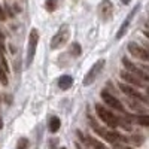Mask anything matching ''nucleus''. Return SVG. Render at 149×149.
<instances>
[{"instance_id":"12","label":"nucleus","mask_w":149,"mask_h":149,"mask_svg":"<svg viewBox=\"0 0 149 149\" xmlns=\"http://www.w3.org/2000/svg\"><path fill=\"white\" fill-rule=\"evenodd\" d=\"M121 78L125 79V81L130 82V84H133V85H136V86H140V85H142V81L137 79L134 74H131V73H128V72H121Z\"/></svg>"},{"instance_id":"15","label":"nucleus","mask_w":149,"mask_h":149,"mask_svg":"<svg viewBox=\"0 0 149 149\" xmlns=\"http://www.w3.org/2000/svg\"><path fill=\"white\" fill-rule=\"evenodd\" d=\"M136 121L143 127H149V115H140V116L136 118Z\"/></svg>"},{"instance_id":"26","label":"nucleus","mask_w":149,"mask_h":149,"mask_svg":"<svg viewBox=\"0 0 149 149\" xmlns=\"http://www.w3.org/2000/svg\"><path fill=\"white\" fill-rule=\"evenodd\" d=\"M61 149H66V148H61Z\"/></svg>"},{"instance_id":"5","label":"nucleus","mask_w":149,"mask_h":149,"mask_svg":"<svg viewBox=\"0 0 149 149\" xmlns=\"http://www.w3.org/2000/svg\"><path fill=\"white\" fill-rule=\"evenodd\" d=\"M122 64L125 66V69L128 70V73L134 74L136 78H140L142 81H146V82H149V74H148V73H145L143 70H140L139 67H136V64H133V63H131V61H130L128 58H122Z\"/></svg>"},{"instance_id":"1","label":"nucleus","mask_w":149,"mask_h":149,"mask_svg":"<svg viewBox=\"0 0 149 149\" xmlns=\"http://www.w3.org/2000/svg\"><path fill=\"white\" fill-rule=\"evenodd\" d=\"M70 37V27L69 24H63L60 26V29L57 30V33L54 34V37L51 39V49H60L63 48Z\"/></svg>"},{"instance_id":"23","label":"nucleus","mask_w":149,"mask_h":149,"mask_svg":"<svg viewBox=\"0 0 149 149\" xmlns=\"http://www.w3.org/2000/svg\"><path fill=\"white\" fill-rule=\"evenodd\" d=\"M118 149H131V148H122V146H116Z\"/></svg>"},{"instance_id":"14","label":"nucleus","mask_w":149,"mask_h":149,"mask_svg":"<svg viewBox=\"0 0 149 149\" xmlns=\"http://www.w3.org/2000/svg\"><path fill=\"white\" fill-rule=\"evenodd\" d=\"M88 143H90L94 149H107L102 142H98V140H95V139H93V137H90V139H88Z\"/></svg>"},{"instance_id":"6","label":"nucleus","mask_w":149,"mask_h":149,"mask_svg":"<svg viewBox=\"0 0 149 149\" xmlns=\"http://www.w3.org/2000/svg\"><path fill=\"white\" fill-rule=\"evenodd\" d=\"M127 48H128L130 54H133V57L140 58L143 61H149V51H148V49H145L143 46L137 45L136 42H130Z\"/></svg>"},{"instance_id":"11","label":"nucleus","mask_w":149,"mask_h":149,"mask_svg":"<svg viewBox=\"0 0 149 149\" xmlns=\"http://www.w3.org/2000/svg\"><path fill=\"white\" fill-rule=\"evenodd\" d=\"M72 85H73V78L70 76V74H63V76H60V79H58V88L60 90H69Z\"/></svg>"},{"instance_id":"3","label":"nucleus","mask_w":149,"mask_h":149,"mask_svg":"<svg viewBox=\"0 0 149 149\" xmlns=\"http://www.w3.org/2000/svg\"><path fill=\"white\" fill-rule=\"evenodd\" d=\"M95 112H97V115H98V118H100L106 125H109V127H112V128H116L118 127V124H119V119L112 113L110 110H107L104 106H102V104H95Z\"/></svg>"},{"instance_id":"9","label":"nucleus","mask_w":149,"mask_h":149,"mask_svg":"<svg viewBox=\"0 0 149 149\" xmlns=\"http://www.w3.org/2000/svg\"><path fill=\"white\" fill-rule=\"evenodd\" d=\"M119 90L125 94V95H128V97H133V98H137V100H140V102H148V98L145 97V95H142L139 91H136L133 86H130V85H125V84H119Z\"/></svg>"},{"instance_id":"2","label":"nucleus","mask_w":149,"mask_h":149,"mask_svg":"<svg viewBox=\"0 0 149 149\" xmlns=\"http://www.w3.org/2000/svg\"><path fill=\"white\" fill-rule=\"evenodd\" d=\"M37 42H39V31L36 29H31V31L29 34V45H27V55H26V66L27 67L33 63V58L36 55Z\"/></svg>"},{"instance_id":"18","label":"nucleus","mask_w":149,"mask_h":149,"mask_svg":"<svg viewBox=\"0 0 149 149\" xmlns=\"http://www.w3.org/2000/svg\"><path fill=\"white\" fill-rule=\"evenodd\" d=\"M55 8H57V0H46V9L49 12L55 10Z\"/></svg>"},{"instance_id":"21","label":"nucleus","mask_w":149,"mask_h":149,"mask_svg":"<svg viewBox=\"0 0 149 149\" xmlns=\"http://www.w3.org/2000/svg\"><path fill=\"white\" fill-rule=\"evenodd\" d=\"M0 19H2V21H5V19H6V17H5V12H3L2 6H0Z\"/></svg>"},{"instance_id":"13","label":"nucleus","mask_w":149,"mask_h":149,"mask_svg":"<svg viewBox=\"0 0 149 149\" xmlns=\"http://www.w3.org/2000/svg\"><path fill=\"white\" fill-rule=\"evenodd\" d=\"M60 127H61V119L58 116H52L51 119H49L48 128H49V131H51V133H57L60 130Z\"/></svg>"},{"instance_id":"8","label":"nucleus","mask_w":149,"mask_h":149,"mask_svg":"<svg viewBox=\"0 0 149 149\" xmlns=\"http://www.w3.org/2000/svg\"><path fill=\"white\" fill-rule=\"evenodd\" d=\"M102 98H103V102L107 104V106H110L112 109H115V110H118V112H124V106H122V103L118 100L116 97H113L112 94H109L107 91H102Z\"/></svg>"},{"instance_id":"10","label":"nucleus","mask_w":149,"mask_h":149,"mask_svg":"<svg viewBox=\"0 0 149 149\" xmlns=\"http://www.w3.org/2000/svg\"><path fill=\"white\" fill-rule=\"evenodd\" d=\"M139 10V6H136L130 14H128V17L125 18V21H124L122 24H121V27H119V31L116 33V39H121V37L125 34V31H127V29H128V26H130V22H131V19H133V17L136 15V12Z\"/></svg>"},{"instance_id":"19","label":"nucleus","mask_w":149,"mask_h":149,"mask_svg":"<svg viewBox=\"0 0 149 149\" xmlns=\"http://www.w3.org/2000/svg\"><path fill=\"white\" fill-rule=\"evenodd\" d=\"M0 82H2L3 85H8V78H6V73H5V70L0 67Z\"/></svg>"},{"instance_id":"24","label":"nucleus","mask_w":149,"mask_h":149,"mask_svg":"<svg viewBox=\"0 0 149 149\" xmlns=\"http://www.w3.org/2000/svg\"><path fill=\"white\" fill-rule=\"evenodd\" d=\"M0 128H2V119H0Z\"/></svg>"},{"instance_id":"25","label":"nucleus","mask_w":149,"mask_h":149,"mask_svg":"<svg viewBox=\"0 0 149 149\" xmlns=\"http://www.w3.org/2000/svg\"><path fill=\"white\" fill-rule=\"evenodd\" d=\"M148 94H149V88H148Z\"/></svg>"},{"instance_id":"22","label":"nucleus","mask_w":149,"mask_h":149,"mask_svg":"<svg viewBox=\"0 0 149 149\" xmlns=\"http://www.w3.org/2000/svg\"><path fill=\"white\" fill-rule=\"evenodd\" d=\"M121 2H122L124 5H128V3H130V0H121Z\"/></svg>"},{"instance_id":"7","label":"nucleus","mask_w":149,"mask_h":149,"mask_svg":"<svg viewBox=\"0 0 149 149\" xmlns=\"http://www.w3.org/2000/svg\"><path fill=\"white\" fill-rule=\"evenodd\" d=\"M98 17H100L103 21H109L113 15V5L109 0H103V2L98 5Z\"/></svg>"},{"instance_id":"17","label":"nucleus","mask_w":149,"mask_h":149,"mask_svg":"<svg viewBox=\"0 0 149 149\" xmlns=\"http://www.w3.org/2000/svg\"><path fill=\"white\" fill-rule=\"evenodd\" d=\"M17 149H29V140L26 137H21L17 143Z\"/></svg>"},{"instance_id":"4","label":"nucleus","mask_w":149,"mask_h":149,"mask_svg":"<svg viewBox=\"0 0 149 149\" xmlns=\"http://www.w3.org/2000/svg\"><path fill=\"white\" fill-rule=\"evenodd\" d=\"M104 66H106V61H104V60H98V61H95V63L93 64V67L88 70V73L85 74V78H84V85H85V86L91 85V84L98 78V74L102 73V70H103Z\"/></svg>"},{"instance_id":"20","label":"nucleus","mask_w":149,"mask_h":149,"mask_svg":"<svg viewBox=\"0 0 149 149\" xmlns=\"http://www.w3.org/2000/svg\"><path fill=\"white\" fill-rule=\"evenodd\" d=\"M2 51H5V37H3L2 33H0V52Z\"/></svg>"},{"instance_id":"16","label":"nucleus","mask_w":149,"mask_h":149,"mask_svg":"<svg viewBox=\"0 0 149 149\" xmlns=\"http://www.w3.org/2000/svg\"><path fill=\"white\" fill-rule=\"evenodd\" d=\"M81 54H82L81 45H79V43H73V45H72V55H73V57H79Z\"/></svg>"}]
</instances>
